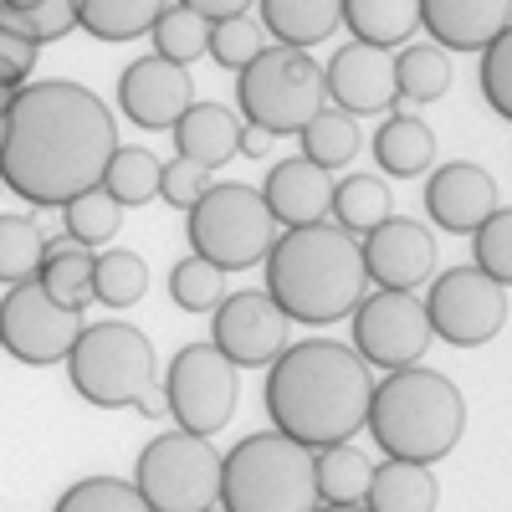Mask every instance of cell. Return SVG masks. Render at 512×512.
<instances>
[{"label": "cell", "mask_w": 512, "mask_h": 512, "mask_svg": "<svg viewBox=\"0 0 512 512\" xmlns=\"http://www.w3.org/2000/svg\"><path fill=\"white\" fill-rule=\"evenodd\" d=\"M77 26V0H0V31L26 36L31 47L62 41Z\"/></svg>", "instance_id": "1f68e13d"}, {"label": "cell", "mask_w": 512, "mask_h": 512, "mask_svg": "<svg viewBox=\"0 0 512 512\" xmlns=\"http://www.w3.org/2000/svg\"><path fill=\"white\" fill-rule=\"evenodd\" d=\"M374 159L384 175H395V180H415L431 169L436 159V134H431V123L415 118L410 108L390 113L379 128H374Z\"/></svg>", "instance_id": "cb8c5ba5"}, {"label": "cell", "mask_w": 512, "mask_h": 512, "mask_svg": "<svg viewBox=\"0 0 512 512\" xmlns=\"http://www.w3.org/2000/svg\"><path fill=\"white\" fill-rule=\"evenodd\" d=\"M369 395H374L369 364L349 344H333V338L287 344L277 364L267 369L272 431H282L287 441L308 446V451L338 446L354 431H364Z\"/></svg>", "instance_id": "7a4b0ae2"}, {"label": "cell", "mask_w": 512, "mask_h": 512, "mask_svg": "<svg viewBox=\"0 0 512 512\" xmlns=\"http://www.w3.org/2000/svg\"><path fill=\"white\" fill-rule=\"evenodd\" d=\"M118 103H123V118L159 134V128H175L190 103H195V82H190V67H175L164 57H139L118 72Z\"/></svg>", "instance_id": "9a60e30c"}, {"label": "cell", "mask_w": 512, "mask_h": 512, "mask_svg": "<svg viewBox=\"0 0 512 512\" xmlns=\"http://www.w3.org/2000/svg\"><path fill=\"white\" fill-rule=\"evenodd\" d=\"M41 226L31 216H0V282L6 287H21V282H36L41 277Z\"/></svg>", "instance_id": "836d02e7"}, {"label": "cell", "mask_w": 512, "mask_h": 512, "mask_svg": "<svg viewBox=\"0 0 512 512\" xmlns=\"http://www.w3.org/2000/svg\"><path fill=\"white\" fill-rule=\"evenodd\" d=\"M175 6H185V11H195L200 21H231V16H251V6L256 0H175Z\"/></svg>", "instance_id": "f6af8a7d"}, {"label": "cell", "mask_w": 512, "mask_h": 512, "mask_svg": "<svg viewBox=\"0 0 512 512\" xmlns=\"http://www.w3.org/2000/svg\"><path fill=\"white\" fill-rule=\"evenodd\" d=\"M169 297H175L180 313H210L226 297V272L200 262V256H185V262L169 267Z\"/></svg>", "instance_id": "f35d334b"}, {"label": "cell", "mask_w": 512, "mask_h": 512, "mask_svg": "<svg viewBox=\"0 0 512 512\" xmlns=\"http://www.w3.org/2000/svg\"><path fill=\"white\" fill-rule=\"evenodd\" d=\"M210 512H216V507H210Z\"/></svg>", "instance_id": "f907efd6"}, {"label": "cell", "mask_w": 512, "mask_h": 512, "mask_svg": "<svg viewBox=\"0 0 512 512\" xmlns=\"http://www.w3.org/2000/svg\"><path fill=\"white\" fill-rule=\"evenodd\" d=\"M149 36H154V57L175 62V67H190V62H200L205 47H210V21H200V16L185 11V6H164V16L154 21Z\"/></svg>", "instance_id": "d590c367"}, {"label": "cell", "mask_w": 512, "mask_h": 512, "mask_svg": "<svg viewBox=\"0 0 512 512\" xmlns=\"http://www.w3.org/2000/svg\"><path fill=\"white\" fill-rule=\"evenodd\" d=\"M236 108L241 123H256L267 134H303V123L328 108L323 67L297 47H262L236 72Z\"/></svg>", "instance_id": "8992f818"}, {"label": "cell", "mask_w": 512, "mask_h": 512, "mask_svg": "<svg viewBox=\"0 0 512 512\" xmlns=\"http://www.w3.org/2000/svg\"><path fill=\"white\" fill-rule=\"evenodd\" d=\"M62 226H67V236L82 241V246H103V241H113V231L123 226V205L98 185V190H88V195H77V200L62 205Z\"/></svg>", "instance_id": "74e56055"}, {"label": "cell", "mask_w": 512, "mask_h": 512, "mask_svg": "<svg viewBox=\"0 0 512 512\" xmlns=\"http://www.w3.org/2000/svg\"><path fill=\"white\" fill-rule=\"evenodd\" d=\"M52 512H149V502L123 477H82L57 497Z\"/></svg>", "instance_id": "8d00e7d4"}, {"label": "cell", "mask_w": 512, "mask_h": 512, "mask_svg": "<svg viewBox=\"0 0 512 512\" xmlns=\"http://www.w3.org/2000/svg\"><path fill=\"white\" fill-rule=\"evenodd\" d=\"M431 318L415 292H364V303L354 308V354L369 369H410L420 354L431 349Z\"/></svg>", "instance_id": "4fadbf2b"}, {"label": "cell", "mask_w": 512, "mask_h": 512, "mask_svg": "<svg viewBox=\"0 0 512 512\" xmlns=\"http://www.w3.org/2000/svg\"><path fill=\"white\" fill-rule=\"evenodd\" d=\"M159 175H164V164L149 154V149H123L108 159V175H103V190L128 210V205H149L159 195Z\"/></svg>", "instance_id": "e575fe53"}, {"label": "cell", "mask_w": 512, "mask_h": 512, "mask_svg": "<svg viewBox=\"0 0 512 512\" xmlns=\"http://www.w3.org/2000/svg\"><path fill=\"white\" fill-rule=\"evenodd\" d=\"M144 420H164L169 415V395H164V384H149V390L139 395V405H134Z\"/></svg>", "instance_id": "7dc6e473"}, {"label": "cell", "mask_w": 512, "mask_h": 512, "mask_svg": "<svg viewBox=\"0 0 512 512\" xmlns=\"http://www.w3.org/2000/svg\"><path fill=\"white\" fill-rule=\"evenodd\" d=\"M425 318H431V333L446 338L451 349L492 344L507 323V287L477 267H451V272L431 277Z\"/></svg>", "instance_id": "8fae6325"}, {"label": "cell", "mask_w": 512, "mask_h": 512, "mask_svg": "<svg viewBox=\"0 0 512 512\" xmlns=\"http://www.w3.org/2000/svg\"><path fill=\"white\" fill-rule=\"evenodd\" d=\"M210 344H216L236 369H272L277 354L292 344L287 313L267 292H231L216 308V333H210Z\"/></svg>", "instance_id": "5bb4252c"}, {"label": "cell", "mask_w": 512, "mask_h": 512, "mask_svg": "<svg viewBox=\"0 0 512 512\" xmlns=\"http://www.w3.org/2000/svg\"><path fill=\"white\" fill-rule=\"evenodd\" d=\"M313 451L282 431L246 436L221 456V512H318Z\"/></svg>", "instance_id": "5b68a950"}, {"label": "cell", "mask_w": 512, "mask_h": 512, "mask_svg": "<svg viewBox=\"0 0 512 512\" xmlns=\"http://www.w3.org/2000/svg\"><path fill=\"white\" fill-rule=\"evenodd\" d=\"M477 82H482V98L492 103V113L512 123V26L492 41V47H482Z\"/></svg>", "instance_id": "b9f144b4"}, {"label": "cell", "mask_w": 512, "mask_h": 512, "mask_svg": "<svg viewBox=\"0 0 512 512\" xmlns=\"http://www.w3.org/2000/svg\"><path fill=\"white\" fill-rule=\"evenodd\" d=\"M262 26L277 36V47L308 52L344 26V0H256Z\"/></svg>", "instance_id": "603a6c76"}, {"label": "cell", "mask_w": 512, "mask_h": 512, "mask_svg": "<svg viewBox=\"0 0 512 512\" xmlns=\"http://www.w3.org/2000/svg\"><path fill=\"white\" fill-rule=\"evenodd\" d=\"M318 512H364V502L359 507H318Z\"/></svg>", "instance_id": "681fc988"}, {"label": "cell", "mask_w": 512, "mask_h": 512, "mask_svg": "<svg viewBox=\"0 0 512 512\" xmlns=\"http://www.w3.org/2000/svg\"><path fill=\"white\" fill-rule=\"evenodd\" d=\"M169 420L190 436H216L236 415V364L216 344H185L164 374Z\"/></svg>", "instance_id": "30bf717a"}, {"label": "cell", "mask_w": 512, "mask_h": 512, "mask_svg": "<svg viewBox=\"0 0 512 512\" xmlns=\"http://www.w3.org/2000/svg\"><path fill=\"white\" fill-rule=\"evenodd\" d=\"M472 267L487 272L492 282L512 287V205L492 210V216L472 231Z\"/></svg>", "instance_id": "ab89813d"}, {"label": "cell", "mask_w": 512, "mask_h": 512, "mask_svg": "<svg viewBox=\"0 0 512 512\" xmlns=\"http://www.w3.org/2000/svg\"><path fill=\"white\" fill-rule=\"evenodd\" d=\"M369 292L359 236L338 231L328 221L292 226L267 251V297L287 313V323H338L354 318Z\"/></svg>", "instance_id": "3957f363"}, {"label": "cell", "mask_w": 512, "mask_h": 512, "mask_svg": "<svg viewBox=\"0 0 512 512\" xmlns=\"http://www.w3.org/2000/svg\"><path fill=\"white\" fill-rule=\"evenodd\" d=\"M364 425L390 461L431 466V461L456 451V441L466 431V400L446 374L410 364V369H395L374 384Z\"/></svg>", "instance_id": "277c9868"}, {"label": "cell", "mask_w": 512, "mask_h": 512, "mask_svg": "<svg viewBox=\"0 0 512 512\" xmlns=\"http://www.w3.org/2000/svg\"><path fill=\"white\" fill-rule=\"evenodd\" d=\"M344 26L374 52L405 47L420 26V0H344Z\"/></svg>", "instance_id": "4316f807"}, {"label": "cell", "mask_w": 512, "mask_h": 512, "mask_svg": "<svg viewBox=\"0 0 512 512\" xmlns=\"http://www.w3.org/2000/svg\"><path fill=\"white\" fill-rule=\"evenodd\" d=\"M359 251L369 282H379L384 292H415L420 282L436 277V236L410 216H390L384 226H374L359 241Z\"/></svg>", "instance_id": "2e32d148"}, {"label": "cell", "mask_w": 512, "mask_h": 512, "mask_svg": "<svg viewBox=\"0 0 512 512\" xmlns=\"http://www.w3.org/2000/svg\"><path fill=\"white\" fill-rule=\"evenodd\" d=\"M93 262H98V251L93 246H82L72 241L67 231L62 236H47V246H41V287H47V297L57 308H88L93 303Z\"/></svg>", "instance_id": "7402d4cb"}, {"label": "cell", "mask_w": 512, "mask_h": 512, "mask_svg": "<svg viewBox=\"0 0 512 512\" xmlns=\"http://www.w3.org/2000/svg\"><path fill=\"white\" fill-rule=\"evenodd\" d=\"M205 190H210V169H200V164H190V159H169V164H164V175H159L164 205H175V210H185V216H190Z\"/></svg>", "instance_id": "7bdbcfd3"}, {"label": "cell", "mask_w": 512, "mask_h": 512, "mask_svg": "<svg viewBox=\"0 0 512 512\" xmlns=\"http://www.w3.org/2000/svg\"><path fill=\"white\" fill-rule=\"evenodd\" d=\"M267 41H262V21H251V16H231V21H216L210 26V62L226 67V72H241L256 52H262Z\"/></svg>", "instance_id": "60d3db41"}, {"label": "cell", "mask_w": 512, "mask_h": 512, "mask_svg": "<svg viewBox=\"0 0 512 512\" xmlns=\"http://www.w3.org/2000/svg\"><path fill=\"white\" fill-rule=\"evenodd\" d=\"M262 200L272 210V221L277 226H318L328 221V205H333V180H328V169H318L313 159H282L272 164V175L262 185Z\"/></svg>", "instance_id": "ffe728a7"}, {"label": "cell", "mask_w": 512, "mask_h": 512, "mask_svg": "<svg viewBox=\"0 0 512 512\" xmlns=\"http://www.w3.org/2000/svg\"><path fill=\"white\" fill-rule=\"evenodd\" d=\"M420 26L441 52H482L512 26V0H420Z\"/></svg>", "instance_id": "d6986e66"}, {"label": "cell", "mask_w": 512, "mask_h": 512, "mask_svg": "<svg viewBox=\"0 0 512 512\" xmlns=\"http://www.w3.org/2000/svg\"><path fill=\"white\" fill-rule=\"evenodd\" d=\"M36 52L41 47H31L26 36H11V31H0V82H6V88H26L31 82V67H36Z\"/></svg>", "instance_id": "ee69618b"}, {"label": "cell", "mask_w": 512, "mask_h": 512, "mask_svg": "<svg viewBox=\"0 0 512 512\" xmlns=\"http://www.w3.org/2000/svg\"><path fill=\"white\" fill-rule=\"evenodd\" d=\"M118 154V123L108 103L67 77L26 82L0 113V185L26 205H67L103 185Z\"/></svg>", "instance_id": "6da1fadb"}, {"label": "cell", "mask_w": 512, "mask_h": 512, "mask_svg": "<svg viewBox=\"0 0 512 512\" xmlns=\"http://www.w3.org/2000/svg\"><path fill=\"white\" fill-rule=\"evenodd\" d=\"M185 236H190V256H200V262L221 267V272H241V267L267 262V251L277 241V221H272L262 190L226 180L200 195V205L185 216Z\"/></svg>", "instance_id": "52a82bcc"}, {"label": "cell", "mask_w": 512, "mask_h": 512, "mask_svg": "<svg viewBox=\"0 0 512 512\" xmlns=\"http://www.w3.org/2000/svg\"><path fill=\"white\" fill-rule=\"evenodd\" d=\"M175 134V149L180 159L200 164V169H221L226 159H236V144H241V118L221 103H190V113L169 128Z\"/></svg>", "instance_id": "44dd1931"}, {"label": "cell", "mask_w": 512, "mask_h": 512, "mask_svg": "<svg viewBox=\"0 0 512 512\" xmlns=\"http://www.w3.org/2000/svg\"><path fill=\"white\" fill-rule=\"evenodd\" d=\"M390 62H395V98L400 103H436V98L451 93L456 62H451V52L436 47V41H405Z\"/></svg>", "instance_id": "484cf974"}, {"label": "cell", "mask_w": 512, "mask_h": 512, "mask_svg": "<svg viewBox=\"0 0 512 512\" xmlns=\"http://www.w3.org/2000/svg\"><path fill=\"white\" fill-rule=\"evenodd\" d=\"M267 149H272V134H267V128L241 123V144H236V154H246V159H262Z\"/></svg>", "instance_id": "bcb514c9"}, {"label": "cell", "mask_w": 512, "mask_h": 512, "mask_svg": "<svg viewBox=\"0 0 512 512\" xmlns=\"http://www.w3.org/2000/svg\"><path fill=\"white\" fill-rule=\"evenodd\" d=\"M88 328L77 308H57L41 282H21L0 297V349L11 359L47 369V364H67L77 333Z\"/></svg>", "instance_id": "7c38bea8"}, {"label": "cell", "mask_w": 512, "mask_h": 512, "mask_svg": "<svg viewBox=\"0 0 512 512\" xmlns=\"http://www.w3.org/2000/svg\"><path fill=\"white\" fill-rule=\"evenodd\" d=\"M297 144H303V159H313L318 169H344L354 154H359V118H349L344 108H323V113H313L308 123H303V134H297Z\"/></svg>", "instance_id": "4dcf8cb0"}, {"label": "cell", "mask_w": 512, "mask_h": 512, "mask_svg": "<svg viewBox=\"0 0 512 512\" xmlns=\"http://www.w3.org/2000/svg\"><path fill=\"white\" fill-rule=\"evenodd\" d=\"M313 472H318V502L323 507H359L369 492V456L354 441H338L313 451Z\"/></svg>", "instance_id": "83f0119b"}, {"label": "cell", "mask_w": 512, "mask_h": 512, "mask_svg": "<svg viewBox=\"0 0 512 512\" xmlns=\"http://www.w3.org/2000/svg\"><path fill=\"white\" fill-rule=\"evenodd\" d=\"M169 0H77V26L98 41H134L149 36Z\"/></svg>", "instance_id": "f546056e"}, {"label": "cell", "mask_w": 512, "mask_h": 512, "mask_svg": "<svg viewBox=\"0 0 512 512\" xmlns=\"http://www.w3.org/2000/svg\"><path fill=\"white\" fill-rule=\"evenodd\" d=\"M67 374H72V390L98 410L139 405V395L149 384H159L154 379V344L123 318H103V323L82 328L72 354H67Z\"/></svg>", "instance_id": "ba28073f"}, {"label": "cell", "mask_w": 512, "mask_h": 512, "mask_svg": "<svg viewBox=\"0 0 512 512\" xmlns=\"http://www.w3.org/2000/svg\"><path fill=\"white\" fill-rule=\"evenodd\" d=\"M144 292H149V262L139 251H128V246L98 251V262H93V297L103 308H134Z\"/></svg>", "instance_id": "d6a6232c"}, {"label": "cell", "mask_w": 512, "mask_h": 512, "mask_svg": "<svg viewBox=\"0 0 512 512\" xmlns=\"http://www.w3.org/2000/svg\"><path fill=\"white\" fill-rule=\"evenodd\" d=\"M492 210H497V180L472 159L441 164L425 185V216L451 236H472Z\"/></svg>", "instance_id": "ac0fdd59"}, {"label": "cell", "mask_w": 512, "mask_h": 512, "mask_svg": "<svg viewBox=\"0 0 512 512\" xmlns=\"http://www.w3.org/2000/svg\"><path fill=\"white\" fill-rule=\"evenodd\" d=\"M323 88H328V103L344 108L349 118H369V113H390L400 98H395V62L364 47V41H349L338 47L323 67Z\"/></svg>", "instance_id": "e0dca14e"}, {"label": "cell", "mask_w": 512, "mask_h": 512, "mask_svg": "<svg viewBox=\"0 0 512 512\" xmlns=\"http://www.w3.org/2000/svg\"><path fill=\"white\" fill-rule=\"evenodd\" d=\"M134 487L149 512H210L221 502V451L205 436L164 431L139 451Z\"/></svg>", "instance_id": "9c48e42d"}, {"label": "cell", "mask_w": 512, "mask_h": 512, "mask_svg": "<svg viewBox=\"0 0 512 512\" xmlns=\"http://www.w3.org/2000/svg\"><path fill=\"white\" fill-rule=\"evenodd\" d=\"M441 487L431 477V466L415 461H390L384 456L369 472V492H364V512H436Z\"/></svg>", "instance_id": "d4e9b609"}, {"label": "cell", "mask_w": 512, "mask_h": 512, "mask_svg": "<svg viewBox=\"0 0 512 512\" xmlns=\"http://www.w3.org/2000/svg\"><path fill=\"white\" fill-rule=\"evenodd\" d=\"M11 103H16V88H6V82H0V113H6Z\"/></svg>", "instance_id": "c3c4849f"}, {"label": "cell", "mask_w": 512, "mask_h": 512, "mask_svg": "<svg viewBox=\"0 0 512 512\" xmlns=\"http://www.w3.org/2000/svg\"><path fill=\"white\" fill-rule=\"evenodd\" d=\"M390 205H395V195H390V185H384L379 175H349V180L333 185L328 216H333L338 231H349V236L364 241L374 226L390 221Z\"/></svg>", "instance_id": "f1b7e54d"}]
</instances>
